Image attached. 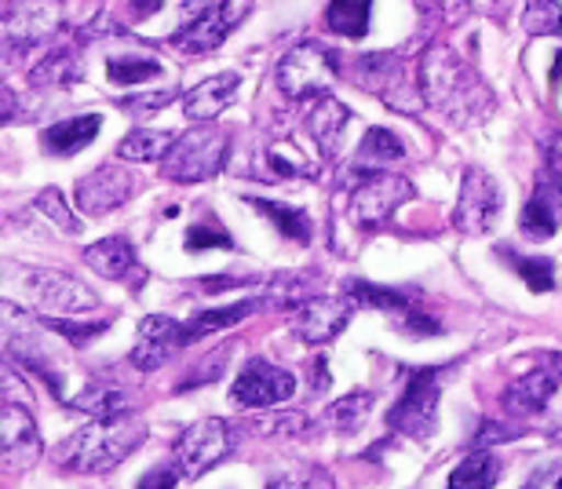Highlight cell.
<instances>
[{"instance_id":"obj_1","label":"cell","mask_w":562,"mask_h":489,"mask_svg":"<svg viewBox=\"0 0 562 489\" xmlns=\"http://www.w3.org/2000/svg\"><path fill=\"white\" fill-rule=\"evenodd\" d=\"M0 296L41 318H81L99 307L95 288L55 266L0 263Z\"/></svg>"},{"instance_id":"obj_12","label":"cell","mask_w":562,"mask_h":489,"mask_svg":"<svg viewBox=\"0 0 562 489\" xmlns=\"http://www.w3.org/2000/svg\"><path fill=\"white\" fill-rule=\"evenodd\" d=\"M413 197V183L402 180V175H387V172H369L366 180H358L351 191V219L358 227H380L391 213Z\"/></svg>"},{"instance_id":"obj_2","label":"cell","mask_w":562,"mask_h":489,"mask_svg":"<svg viewBox=\"0 0 562 489\" xmlns=\"http://www.w3.org/2000/svg\"><path fill=\"white\" fill-rule=\"evenodd\" d=\"M420 92L424 103H431L442 110L446 117H453L457 125H471L475 117H482L490 110V92L475 73L460 62V55H453L446 44L424 52L420 62Z\"/></svg>"},{"instance_id":"obj_30","label":"cell","mask_w":562,"mask_h":489,"mask_svg":"<svg viewBox=\"0 0 562 489\" xmlns=\"http://www.w3.org/2000/svg\"><path fill=\"white\" fill-rule=\"evenodd\" d=\"M369 11H373V0H329L325 22H329V30L340 33V37H366Z\"/></svg>"},{"instance_id":"obj_49","label":"cell","mask_w":562,"mask_h":489,"mask_svg":"<svg viewBox=\"0 0 562 489\" xmlns=\"http://www.w3.org/2000/svg\"><path fill=\"white\" fill-rule=\"evenodd\" d=\"M15 114H19V95L11 92L8 81H0V128H4Z\"/></svg>"},{"instance_id":"obj_53","label":"cell","mask_w":562,"mask_h":489,"mask_svg":"<svg viewBox=\"0 0 562 489\" xmlns=\"http://www.w3.org/2000/svg\"><path fill=\"white\" fill-rule=\"evenodd\" d=\"M559 81H562V52H559V59L552 66V84H559Z\"/></svg>"},{"instance_id":"obj_45","label":"cell","mask_w":562,"mask_h":489,"mask_svg":"<svg viewBox=\"0 0 562 489\" xmlns=\"http://www.w3.org/2000/svg\"><path fill=\"white\" fill-rule=\"evenodd\" d=\"M30 398V387H26V380L11 369L8 362H0V406L4 402H26Z\"/></svg>"},{"instance_id":"obj_42","label":"cell","mask_w":562,"mask_h":489,"mask_svg":"<svg viewBox=\"0 0 562 489\" xmlns=\"http://www.w3.org/2000/svg\"><path fill=\"white\" fill-rule=\"evenodd\" d=\"M187 249H234V238L223 230L216 219H201V224H194L187 230Z\"/></svg>"},{"instance_id":"obj_24","label":"cell","mask_w":562,"mask_h":489,"mask_svg":"<svg viewBox=\"0 0 562 489\" xmlns=\"http://www.w3.org/2000/svg\"><path fill=\"white\" fill-rule=\"evenodd\" d=\"M99 128H103V117L99 114L55 121L52 128H44V147H48V153H55V158H66V153L85 150L88 143L99 136Z\"/></svg>"},{"instance_id":"obj_20","label":"cell","mask_w":562,"mask_h":489,"mask_svg":"<svg viewBox=\"0 0 562 489\" xmlns=\"http://www.w3.org/2000/svg\"><path fill=\"white\" fill-rule=\"evenodd\" d=\"M519 227L530 238H552L562 227V194L555 191V183L548 180V175L537 180L530 202H526V208H522Z\"/></svg>"},{"instance_id":"obj_41","label":"cell","mask_w":562,"mask_h":489,"mask_svg":"<svg viewBox=\"0 0 562 489\" xmlns=\"http://www.w3.org/2000/svg\"><path fill=\"white\" fill-rule=\"evenodd\" d=\"M37 208L52 219L55 227L66 230V235H81V219L66 208V197H63L59 186H44V191L37 194Z\"/></svg>"},{"instance_id":"obj_33","label":"cell","mask_w":562,"mask_h":489,"mask_svg":"<svg viewBox=\"0 0 562 489\" xmlns=\"http://www.w3.org/2000/svg\"><path fill=\"white\" fill-rule=\"evenodd\" d=\"M501 255L512 263V271L519 274L533 293H548V288H555V263L552 260H544V255H519L512 249H504Z\"/></svg>"},{"instance_id":"obj_23","label":"cell","mask_w":562,"mask_h":489,"mask_svg":"<svg viewBox=\"0 0 562 489\" xmlns=\"http://www.w3.org/2000/svg\"><path fill=\"white\" fill-rule=\"evenodd\" d=\"M85 263L92 266L95 274H103L106 282H125V277L139 271L136 249H132L128 238H103V241L88 244Z\"/></svg>"},{"instance_id":"obj_47","label":"cell","mask_w":562,"mask_h":489,"mask_svg":"<svg viewBox=\"0 0 562 489\" xmlns=\"http://www.w3.org/2000/svg\"><path fill=\"white\" fill-rule=\"evenodd\" d=\"M544 164H548V180H552L555 191L562 194V132H552V136H548Z\"/></svg>"},{"instance_id":"obj_44","label":"cell","mask_w":562,"mask_h":489,"mask_svg":"<svg viewBox=\"0 0 562 489\" xmlns=\"http://www.w3.org/2000/svg\"><path fill=\"white\" fill-rule=\"evenodd\" d=\"M398 326H402V332H409V337H438V332H442V326H438L431 315H424L417 304L402 310Z\"/></svg>"},{"instance_id":"obj_35","label":"cell","mask_w":562,"mask_h":489,"mask_svg":"<svg viewBox=\"0 0 562 489\" xmlns=\"http://www.w3.org/2000/svg\"><path fill=\"white\" fill-rule=\"evenodd\" d=\"M369 409H373V395H369V391H355V395L340 398V402H333L329 420H333L336 431H344V435H355V431L366 424Z\"/></svg>"},{"instance_id":"obj_3","label":"cell","mask_w":562,"mask_h":489,"mask_svg":"<svg viewBox=\"0 0 562 489\" xmlns=\"http://www.w3.org/2000/svg\"><path fill=\"white\" fill-rule=\"evenodd\" d=\"M146 442V424L136 417H117V420H95V424L81 428L55 450V460L66 471L77 475H103L114 471L121 460H128L132 453Z\"/></svg>"},{"instance_id":"obj_39","label":"cell","mask_w":562,"mask_h":489,"mask_svg":"<svg viewBox=\"0 0 562 489\" xmlns=\"http://www.w3.org/2000/svg\"><path fill=\"white\" fill-rule=\"evenodd\" d=\"M314 296V277L311 274H278L271 282V304L278 307H300L303 299Z\"/></svg>"},{"instance_id":"obj_5","label":"cell","mask_w":562,"mask_h":489,"mask_svg":"<svg viewBox=\"0 0 562 489\" xmlns=\"http://www.w3.org/2000/svg\"><path fill=\"white\" fill-rule=\"evenodd\" d=\"M351 81L366 92L380 95L391 110L398 114H420L424 110V92H420V73L409 70L395 52L380 55H362L351 62Z\"/></svg>"},{"instance_id":"obj_11","label":"cell","mask_w":562,"mask_h":489,"mask_svg":"<svg viewBox=\"0 0 562 489\" xmlns=\"http://www.w3.org/2000/svg\"><path fill=\"white\" fill-rule=\"evenodd\" d=\"M501 208H504L501 183L493 180L486 169H479V164L464 169V180H460V202L453 213V227L460 235H468V238L490 235L493 224L501 219Z\"/></svg>"},{"instance_id":"obj_29","label":"cell","mask_w":562,"mask_h":489,"mask_svg":"<svg viewBox=\"0 0 562 489\" xmlns=\"http://www.w3.org/2000/svg\"><path fill=\"white\" fill-rule=\"evenodd\" d=\"M406 158V147L402 139L395 136L391 128H369L362 147L355 153V169H369L376 172V164H391V161H402Z\"/></svg>"},{"instance_id":"obj_37","label":"cell","mask_w":562,"mask_h":489,"mask_svg":"<svg viewBox=\"0 0 562 489\" xmlns=\"http://www.w3.org/2000/svg\"><path fill=\"white\" fill-rule=\"evenodd\" d=\"M267 489H336L333 475L318 464H292L289 471H278Z\"/></svg>"},{"instance_id":"obj_17","label":"cell","mask_w":562,"mask_h":489,"mask_svg":"<svg viewBox=\"0 0 562 489\" xmlns=\"http://www.w3.org/2000/svg\"><path fill=\"white\" fill-rule=\"evenodd\" d=\"M351 321V304L347 299L311 296L300 307H292V329L303 343H329Z\"/></svg>"},{"instance_id":"obj_54","label":"cell","mask_w":562,"mask_h":489,"mask_svg":"<svg viewBox=\"0 0 562 489\" xmlns=\"http://www.w3.org/2000/svg\"><path fill=\"white\" fill-rule=\"evenodd\" d=\"M552 435H555V442H562V420H559V428L552 431Z\"/></svg>"},{"instance_id":"obj_8","label":"cell","mask_w":562,"mask_h":489,"mask_svg":"<svg viewBox=\"0 0 562 489\" xmlns=\"http://www.w3.org/2000/svg\"><path fill=\"white\" fill-rule=\"evenodd\" d=\"M442 376H446V365L438 369H417L409 373L406 380V391L395 402V409L387 413V424L391 431L406 439H431V431L438 424V398H442Z\"/></svg>"},{"instance_id":"obj_38","label":"cell","mask_w":562,"mask_h":489,"mask_svg":"<svg viewBox=\"0 0 562 489\" xmlns=\"http://www.w3.org/2000/svg\"><path fill=\"white\" fill-rule=\"evenodd\" d=\"M157 73H161V62H157V59H143V55H125V59H110L106 62V77L114 84L154 81Z\"/></svg>"},{"instance_id":"obj_4","label":"cell","mask_w":562,"mask_h":489,"mask_svg":"<svg viewBox=\"0 0 562 489\" xmlns=\"http://www.w3.org/2000/svg\"><path fill=\"white\" fill-rule=\"evenodd\" d=\"M99 4L88 0H11L0 11V41L26 52L33 44H48L85 22Z\"/></svg>"},{"instance_id":"obj_43","label":"cell","mask_w":562,"mask_h":489,"mask_svg":"<svg viewBox=\"0 0 562 489\" xmlns=\"http://www.w3.org/2000/svg\"><path fill=\"white\" fill-rule=\"evenodd\" d=\"M519 435H522V428H508V424H501V420H482L471 450H493V446H501V442H512Z\"/></svg>"},{"instance_id":"obj_32","label":"cell","mask_w":562,"mask_h":489,"mask_svg":"<svg viewBox=\"0 0 562 489\" xmlns=\"http://www.w3.org/2000/svg\"><path fill=\"white\" fill-rule=\"evenodd\" d=\"M252 205L260 208V213L271 219V224L285 238L300 241V244L311 241V235H314V230H311V216L303 213V208H289V205H281V202H260V197H252Z\"/></svg>"},{"instance_id":"obj_18","label":"cell","mask_w":562,"mask_h":489,"mask_svg":"<svg viewBox=\"0 0 562 489\" xmlns=\"http://www.w3.org/2000/svg\"><path fill=\"white\" fill-rule=\"evenodd\" d=\"M179 348H187L183 343V326H179L176 318H165V315H150L139 321V340L136 348H132L128 362L136 365V369H161V365L172 359Z\"/></svg>"},{"instance_id":"obj_19","label":"cell","mask_w":562,"mask_h":489,"mask_svg":"<svg viewBox=\"0 0 562 489\" xmlns=\"http://www.w3.org/2000/svg\"><path fill=\"white\" fill-rule=\"evenodd\" d=\"M241 88V77L227 70V73H216L209 77V81L194 84L190 92L183 95V114L190 121H201V125H209V121H216L223 110L234 103V95H238Z\"/></svg>"},{"instance_id":"obj_40","label":"cell","mask_w":562,"mask_h":489,"mask_svg":"<svg viewBox=\"0 0 562 489\" xmlns=\"http://www.w3.org/2000/svg\"><path fill=\"white\" fill-rule=\"evenodd\" d=\"M256 435L263 439H296V435H307L311 431V420L303 413H267L256 420Z\"/></svg>"},{"instance_id":"obj_13","label":"cell","mask_w":562,"mask_h":489,"mask_svg":"<svg viewBox=\"0 0 562 489\" xmlns=\"http://www.w3.org/2000/svg\"><path fill=\"white\" fill-rule=\"evenodd\" d=\"M41 460V431L22 402L0 406V468L30 471Z\"/></svg>"},{"instance_id":"obj_46","label":"cell","mask_w":562,"mask_h":489,"mask_svg":"<svg viewBox=\"0 0 562 489\" xmlns=\"http://www.w3.org/2000/svg\"><path fill=\"white\" fill-rule=\"evenodd\" d=\"M227 354H231V348H220L216 354H209V359H201L205 365H198V369L190 373L183 384H179V391H187V387H194V384H209V380H216V376L223 373V365H227V362H223V359H227Z\"/></svg>"},{"instance_id":"obj_31","label":"cell","mask_w":562,"mask_h":489,"mask_svg":"<svg viewBox=\"0 0 562 489\" xmlns=\"http://www.w3.org/2000/svg\"><path fill=\"white\" fill-rule=\"evenodd\" d=\"M344 293H347V304L351 307H376V310H387V315H402L406 307H413L406 293L380 288V285H369V282H347Z\"/></svg>"},{"instance_id":"obj_55","label":"cell","mask_w":562,"mask_h":489,"mask_svg":"<svg viewBox=\"0 0 562 489\" xmlns=\"http://www.w3.org/2000/svg\"><path fill=\"white\" fill-rule=\"evenodd\" d=\"M555 489H562V475H559V479H555Z\"/></svg>"},{"instance_id":"obj_48","label":"cell","mask_w":562,"mask_h":489,"mask_svg":"<svg viewBox=\"0 0 562 489\" xmlns=\"http://www.w3.org/2000/svg\"><path fill=\"white\" fill-rule=\"evenodd\" d=\"M179 479H183V475H179L176 464H165V468H157V471H146L139 489H172Z\"/></svg>"},{"instance_id":"obj_21","label":"cell","mask_w":562,"mask_h":489,"mask_svg":"<svg viewBox=\"0 0 562 489\" xmlns=\"http://www.w3.org/2000/svg\"><path fill=\"white\" fill-rule=\"evenodd\" d=\"M347 121H351V110H347L340 99H333L329 92L318 95V103H314L311 117H307V128L325 158H336V153H340Z\"/></svg>"},{"instance_id":"obj_36","label":"cell","mask_w":562,"mask_h":489,"mask_svg":"<svg viewBox=\"0 0 562 489\" xmlns=\"http://www.w3.org/2000/svg\"><path fill=\"white\" fill-rule=\"evenodd\" d=\"M522 26L530 37H555L562 30V4L559 0H530L522 11Z\"/></svg>"},{"instance_id":"obj_27","label":"cell","mask_w":562,"mask_h":489,"mask_svg":"<svg viewBox=\"0 0 562 489\" xmlns=\"http://www.w3.org/2000/svg\"><path fill=\"white\" fill-rule=\"evenodd\" d=\"M501 479V460L490 450H471L449 475V489H493Z\"/></svg>"},{"instance_id":"obj_51","label":"cell","mask_w":562,"mask_h":489,"mask_svg":"<svg viewBox=\"0 0 562 489\" xmlns=\"http://www.w3.org/2000/svg\"><path fill=\"white\" fill-rule=\"evenodd\" d=\"M143 103H128V110H161L172 103V92H157V95H139Z\"/></svg>"},{"instance_id":"obj_22","label":"cell","mask_w":562,"mask_h":489,"mask_svg":"<svg viewBox=\"0 0 562 489\" xmlns=\"http://www.w3.org/2000/svg\"><path fill=\"white\" fill-rule=\"evenodd\" d=\"M85 73V59L77 44H55V48L37 59V66L30 70V84L33 88H70L81 81Z\"/></svg>"},{"instance_id":"obj_9","label":"cell","mask_w":562,"mask_h":489,"mask_svg":"<svg viewBox=\"0 0 562 489\" xmlns=\"http://www.w3.org/2000/svg\"><path fill=\"white\" fill-rule=\"evenodd\" d=\"M333 81H336V52L325 48L322 41H300L278 62V88L289 99L325 95Z\"/></svg>"},{"instance_id":"obj_25","label":"cell","mask_w":562,"mask_h":489,"mask_svg":"<svg viewBox=\"0 0 562 489\" xmlns=\"http://www.w3.org/2000/svg\"><path fill=\"white\" fill-rule=\"evenodd\" d=\"M70 406L95 420H117V417H132L136 398H132L125 387H88L85 395L70 398Z\"/></svg>"},{"instance_id":"obj_50","label":"cell","mask_w":562,"mask_h":489,"mask_svg":"<svg viewBox=\"0 0 562 489\" xmlns=\"http://www.w3.org/2000/svg\"><path fill=\"white\" fill-rule=\"evenodd\" d=\"M256 277L252 274H241V277H209L205 282V293H220V288H234V285H252Z\"/></svg>"},{"instance_id":"obj_15","label":"cell","mask_w":562,"mask_h":489,"mask_svg":"<svg viewBox=\"0 0 562 489\" xmlns=\"http://www.w3.org/2000/svg\"><path fill=\"white\" fill-rule=\"evenodd\" d=\"M296 395V376L289 369H278V365L263 362V359H252L245 362V369L238 373L234 380V391L231 398L245 409H267V406H278L285 398Z\"/></svg>"},{"instance_id":"obj_34","label":"cell","mask_w":562,"mask_h":489,"mask_svg":"<svg viewBox=\"0 0 562 489\" xmlns=\"http://www.w3.org/2000/svg\"><path fill=\"white\" fill-rule=\"evenodd\" d=\"M267 169H271L274 175H281V180H292V175H318V161L303 158V150L296 147V143H274L271 150H267Z\"/></svg>"},{"instance_id":"obj_14","label":"cell","mask_w":562,"mask_h":489,"mask_svg":"<svg viewBox=\"0 0 562 489\" xmlns=\"http://www.w3.org/2000/svg\"><path fill=\"white\" fill-rule=\"evenodd\" d=\"M136 191H139V180L125 169V164H103V169L88 172L85 180L77 183L74 197L85 216H106L125 202H132Z\"/></svg>"},{"instance_id":"obj_52","label":"cell","mask_w":562,"mask_h":489,"mask_svg":"<svg viewBox=\"0 0 562 489\" xmlns=\"http://www.w3.org/2000/svg\"><path fill=\"white\" fill-rule=\"evenodd\" d=\"M442 4V11H449V19H457L460 11H468V0H438Z\"/></svg>"},{"instance_id":"obj_6","label":"cell","mask_w":562,"mask_h":489,"mask_svg":"<svg viewBox=\"0 0 562 489\" xmlns=\"http://www.w3.org/2000/svg\"><path fill=\"white\" fill-rule=\"evenodd\" d=\"M231 136L223 128H190L187 136H176L172 150L161 158V175L172 183H205L227 161Z\"/></svg>"},{"instance_id":"obj_28","label":"cell","mask_w":562,"mask_h":489,"mask_svg":"<svg viewBox=\"0 0 562 489\" xmlns=\"http://www.w3.org/2000/svg\"><path fill=\"white\" fill-rule=\"evenodd\" d=\"M172 143H176V136H172V132H165V128H136V132H128V136L117 143V158L132 161V164L161 161L165 153L172 150Z\"/></svg>"},{"instance_id":"obj_26","label":"cell","mask_w":562,"mask_h":489,"mask_svg":"<svg viewBox=\"0 0 562 489\" xmlns=\"http://www.w3.org/2000/svg\"><path fill=\"white\" fill-rule=\"evenodd\" d=\"M263 299H245V304H231V307H216V310H201V315L183 326V343H194V340H205L209 332H223L231 326H238L249 315L260 310Z\"/></svg>"},{"instance_id":"obj_10","label":"cell","mask_w":562,"mask_h":489,"mask_svg":"<svg viewBox=\"0 0 562 489\" xmlns=\"http://www.w3.org/2000/svg\"><path fill=\"white\" fill-rule=\"evenodd\" d=\"M234 446V431L227 428V420L209 417L190 424L172 446V464L179 468L183 479H201L205 471L216 468L220 460H227V453Z\"/></svg>"},{"instance_id":"obj_7","label":"cell","mask_w":562,"mask_h":489,"mask_svg":"<svg viewBox=\"0 0 562 489\" xmlns=\"http://www.w3.org/2000/svg\"><path fill=\"white\" fill-rule=\"evenodd\" d=\"M187 15L172 33V44L187 55H205L227 41V33L245 19V0H187Z\"/></svg>"},{"instance_id":"obj_16","label":"cell","mask_w":562,"mask_h":489,"mask_svg":"<svg viewBox=\"0 0 562 489\" xmlns=\"http://www.w3.org/2000/svg\"><path fill=\"white\" fill-rule=\"evenodd\" d=\"M559 387H562V354H552V359H544V365H537V369H530L522 380H515L504 391V409L512 417H541L555 402Z\"/></svg>"}]
</instances>
